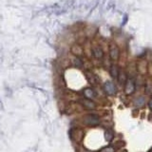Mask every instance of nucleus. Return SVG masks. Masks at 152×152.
I'll return each mask as SVG.
<instances>
[{"instance_id":"14","label":"nucleus","mask_w":152,"mask_h":152,"mask_svg":"<svg viewBox=\"0 0 152 152\" xmlns=\"http://www.w3.org/2000/svg\"><path fill=\"white\" fill-rule=\"evenodd\" d=\"M103 150H109V151H113L114 149H113V148H111V147H107V148H104Z\"/></svg>"},{"instance_id":"2","label":"nucleus","mask_w":152,"mask_h":152,"mask_svg":"<svg viewBox=\"0 0 152 152\" xmlns=\"http://www.w3.org/2000/svg\"><path fill=\"white\" fill-rule=\"evenodd\" d=\"M135 91V83L132 79H129L126 81V94H131Z\"/></svg>"},{"instance_id":"7","label":"nucleus","mask_w":152,"mask_h":152,"mask_svg":"<svg viewBox=\"0 0 152 152\" xmlns=\"http://www.w3.org/2000/svg\"><path fill=\"white\" fill-rule=\"evenodd\" d=\"M84 95H85V97L86 98H88V99H92L95 97V92H94V90L92 88H86L84 90Z\"/></svg>"},{"instance_id":"10","label":"nucleus","mask_w":152,"mask_h":152,"mask_svg":"<svg viewBox=\"0 0 152 152\" xmlns=\"http://www.w3.org/2000/svg\"><path fill=\"white\" fill-rule=\"evenodd\" d=\"M104 139H106L107 142H110L113 139V133L109 130L106 131V133H104Z\"/></svg>"},{"instance_id":"11","label":"nucleus","mask_w":152,"mask_h":152,"mask_svg":"<svg viewBox=\"0 0 152 152\" xmlns=\"http://www.w3.org/2000/svg\"><path fill=\"white\" fill-rule=\"evenodd\" d=\"M73 64H74L75 66H77V68H82V66H83L82 61H81L79 58H75L73 60Z\"/></svg>"},{"instance_id":"1","label":"nucleus","mask_w":152,"mask_h":152,"mask_svg":"<svg viewBox=\"0 0 152 152\" xmlns=\"http://www.w3.org/2000/svg\"><path fill=\"white\" fill-rule=\"evenodd\" d=\"M84 122L88 126H96L100 123L99 117L94 115V114H89V115H87L84 119Z\"/></svg>"},{"instance_id":"5","label":"nucleus","mask_w":152,"mask_h":152,"mask_svg":"<svg viewBox=\"0 0 152 152\" xmlns=\"http://www.w3.org/2000/svg\"><path fill=\"white\" fill-rule=\"evenodd\" d=\"M92 53H93V56L97 59H101L104 56V52L100 47H93L92 48Z\"/></svg>"},{"instance_id":"3","label":"nucleus","mask_w":152,"mask_h":152,"mask_svg":"<svg viewBox=\"0 0 152 152\" xmlns=\"http://www.w3.org/2000/svg\"><path fill=\"white\" fill-rule=\"evenodd\" d=\"M104 90H106V92L109 95L115 94V92H116L115 86H114V84L111 82H107L106 84H104Z\"/></svg>"},{"instance_id":"6","label":"nucleus","mask_w":152,"mask_h":152,"mask_svg":"<svg viewBox=\"0 0 152 152\" xmlns=\"http://www.w3.org/2000/svg\"><path fill=\"white\" fill-rule=\"evenodd\" d=\"M82 104L88 109H94L95 108V104L91 101L90 99H84L82 101Z\"/></svg>"},{"instance_id":"12","label":"nucleus","mask_w":152,"mask_h":152,"mask_svg":"<svg viewBox=\"0 0 152 152\" xmlns=\"http://www.w3.org/2000/svg\"><path fill=\"white\" fill-rule=\"evenodd\" d=\"M135 103L138 107H142V106H144V104H145V99L142 97H140L139 99H137V101Z\"/></svg>"},{"instance_id":"9","label":"nucleus","mask_w":152,"mask_h":152,"mask_svg":"<svg viewBox=\"0 0 152 152\" xmlns=\"http://www.w3.org/2000/svg\"><path fill=\"white\" fill-rule=\"evenodd\" d=\"M87 78L88 80V82L90 84H92V85H95L96 84V77L92 74V73H90V72H87Z\"/></svg>"},{"instance_id":"4","label":"nucleus","mask_w":152,"mask_h":152,"mask_svg":"<svg viewBox=\"0 0 152 152\" xmlns=\"http://www.w3.org/2000/svg\"><path fill=\"white\" fill-rule=\"evenodd\" d=\"M109 54H110V57H111L112 60H117L119 58V49L115 45H112L110 47Z\"/></svg>"},{"instance_id":"8","label":"nucleus","mask_w":152,"mask_h":152,"mask_svg":"<svg viewBox=\"0 0 152 152\" xmlns=\"http://www.w3.org/2000/svg\"><path fill=\"white\" fill-rule=\"evenodd\" d=\"M110 74L113 78H118V75H119V69L117 68V66L115 65H112L111 66V69H110Z\"/></svg>"},{"instance_id":"15","label":"nucleus","mask_w":152,"mask_h":152,"mask_svg":"<svg viewBox=\"0 0 152 152\" xmlns=\"http://www.w3.org/2000/svg\"><path fill=\"white\" fill-rule=\"evenodd\" d=\"M149 107H150V109L152 110V100H150V101H149Z\"/></svg>"},{"instance_id":"13","label":"nucleus","mask_w":152,"mask_h":152,"mask_svg":"<svg viewBox=\"0 0 152 152\" xmlns=\"http://www.w3.org/2000/svg\"><path fill=\"white\" fill-rule=\"evenodd\" d=\"M81 49L79 47H74V48H72V52L74 54H76V55H79L80 53H81Z\"/></svg>"}]
</instances>
